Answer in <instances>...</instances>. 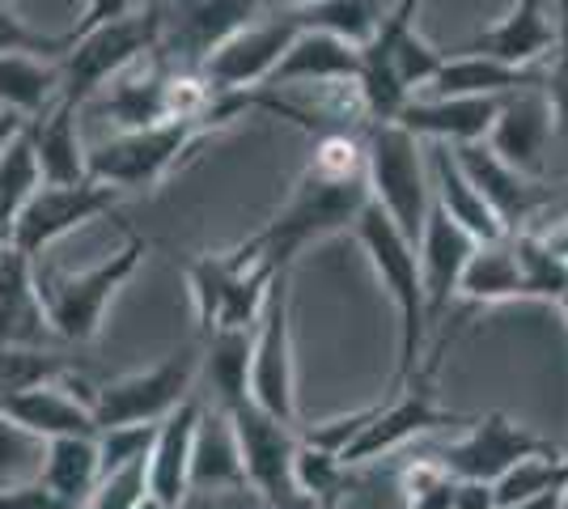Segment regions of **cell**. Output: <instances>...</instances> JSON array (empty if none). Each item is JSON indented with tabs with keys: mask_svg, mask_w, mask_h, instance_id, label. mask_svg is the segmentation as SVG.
<instances>
[{
	"mask_svg": "<svg viewBox=\"0 0 568 509\" xmlns=\"http://www.w3.org/2000/svg\"><path fill=\"white\" fill-rule=\"evenodd\" d=\"M225 416H230V429H234L246 492H255L267 509L284 506L297 492V485H293L297 425H284L276 416L260 413L255 404H237Z\"/></svg>",
	"mask_w": 568,
	"mask_h": 509,
	"instance_id": "cell-11",
	"label": "cell"
},
{
	"mask_svg": "<svg viewBox=\"0 0 568 509\" xmlns=\"http://www.w3.org/2000/svg\"><path fill=\"white\" fill-rule=\"evenodd\" d=\"M276 509H327V506H318L314 497H306V492H293L284 506H276Z\"/></svg>",
	"mask_w": 568,
	"mask_h": 509,
	"instance_id": "cell-49",
	"label": "cell"
},
{
	"mask_svg": "<svg viewBox=\"0 0 568 509\" xmlns=\"http://www.w3.org/2000/svg\"><path fill=\"white\" fill-rule=\"evenodd\" d=\"M94 390L77 369H69L51 387H30L0 395V416L18 425L34 441H55V437H98V420L90 413Z\"/></svg>",
	"mask_w": 568,
	"mask_h": 509,
	"instance_id": "cell-14",
	"label": "cell"
},
{
	"mask_svg": "<svg viewBox=\"0 0 568 509\" xmlns=\"http://www.w3.org/2000/svg\"><path fill=\"white\" fill-rule=\"evenodd\" d=\"M565 485L568 455L556 450V455H535V459L514 462L500 480H493V497H497V509H514L535 501V497H547V492H565Z\"/></svg>",
	"mask_w": 568,
	"mask_h": 509,
	"instance_id": "cell-37",
	"label": "cell"
},
{
	"mask_svg": "<svg viewBox=\"0 0 568 509\" xmlns=\"http://www.w3.org/2000/svg\"><path fill=\"white\" fill-rule=\"evenodd\" d=\"M420 4L425 0H395L374 30V39L361 48V73L353 90L369 123L399 120L403 106L416 94H425L446 64V55L416 30Z\"/></svg>",
	"mask_w": 568,
	"mask_h": 509,
	"instance_id": "cell-2",
	"label": "cell"
},
{
	"mask_svg": "<svg viewBox=\"0 0 568 509\" xmlns=\"http://www.w3.org/2000/svg\"><path fill=\"white\" fill-rule=\"evenodd\" d=\"M0 509H69L51 488H43L39 480H22V485L0 488Z\"/></svg>",
	"mask_w": 568,
	"mask_h": 509,
	"instance_id": "cell-45",
	"label": "cell"
},
{
	"mask_svg": "<svg viewBox=\"0 0 568 509\" xmlns=\"http://www.w3.org/2000/svg\"><path fill=\"white\" fill-rule=\"evenodd\" d=\"M263 4H276V9H284V13H302V9L318 4V0H263Z\"/></svg>",
	"mask_w": 568,
	"mask_h": 509,
	"instance_id": "cell-50",
	"label": "cell"
},
{
	"mask_svg": "<svg viewBox=\"0 0 568 509\" xmlns=\"http://www.w3.org/2000/svg\"><path fill=\"white\" fill-rule=\"evenodd\" d=\"M0 51H13V55H39V60H48V55H60L64 60V51H69V34L64 39H51L43 30H30V26L0 0Z\"/></svg>",
	"mask_w": 568,
	"mask_h": 509,
	"instance_id": "cell-44",
	"label": "cell"
},
{
	"mask_svg": "<svg viewBox=\"0 0 568 509\" xmlns=\"http://www.w3.org/2000/svg\"><path fill=\"white\" fill-rule=\"evenodd\" d=\"M144 255H149V238L132 234L102 264L85 267L77 276H39V297H43L51 336L64 344H90L102 332L106 306L115 302V293L141 272Z\"/></svg>",
	"mask_w": 568,
	"mask_h": 509,
	"instance_id": "cell-6",
	"label": "cell"
},
{
	"mask_svg": "<svg viewBox=\"0 0 568 509\" xmlns=\"http://www.w3.org/2000/svg\"><path fill=\"white\" fill-rule=\"evenodd\" d=\"M454 162L463 166L467 183L484 195V204L497 213V221L509 230V234L518 230V221H530V217H535V208L544 204V183L521 179L518 170L505 166V162H500L488 145L454 149Z\"/></svg>",
	"mask_w": 568,
	"mask_h": 509,
	"instance_id": "cell-23",
	"label": "cell"
},
{
	"mask_svg": "<svg viewBox=\"0 0 568 509\" xmlns=\"http://www.w3.org/2000/svg\"><path fill=\"white\" fill-rule=\"evenodd\" d=\"M356 73H361V48L335 39L327 30H306L302 26L263 90H281V85H356Z\"/></svg>",
	"mask_w": 568,
	"mask_h": 509,
	"instance_id": "cell-24",
	"label": "cell"
},
{
	"mask_svg": "<svg viewBox=\"0 0 568 509\" xmlns=\"http://www.w3.org/2000/svg\"><path fill=\"white\" fill-rule=\"evenodd\" d=\"M200 374L213 387V408L230 413L246 404V383H251V332H213L204 344Z\"/></svg>",
	"mask_w": 568,
	"mask_h": 509,
	"instance_id": "cell-32",
	"label": "cell"
},
{
	"mask_svg": "<svg viewBox=\"0 0 568 509\" xmlns=\"http://www.w3.org/2000/svg\"><path fill=\"white\" fill-rule=\"evenodd\" d=\"M136 509H170V506H162L158 497H149V492H144V497H141V506H136Z\"/></svg>",
	"mask_w": 568,
	"mask_h": 509,
	"instance_id": "cell-51",
	"label": "cell"
},
{
	"mask_svg": "<svg viewBox=\"0 0 568 509\" xmlns=\"http://www.w3.org/2000/svg\"><path fill=\"white\" fill-rule=\"evenodd\" d=\"M43 488H51L69 509H81L90 501V492L102 480V462H98V437H55L43 441V462L39 476Z\"/></svg>",
	"mask_w": 568,
	"mask_h": 509,
	"instance_id": "cell-29",
	"label": "cell"
},
{
	"mask_svg": "<svg viewBox=\"0 0 568 509\" xmlns=\"http://www.w3.org/2000/svg\"><path fill=\"white\" fill-rule=\"evenodd\" d=\"M428 179H433V204L446 213V217L467 230L475 243H497V238H509V230L497 221V213L484 204V195L467 183L463 166L454 162V149L433 145L428 149Z\"/></svg>",
	"mask_w": 568,
	"mask_h": 509,
	"instance_id": "cell-27",
	"label": "cell"
},
{
	"mask_svg": "<svg viewBox=\"0 0 568 509\" xmlns=\"http://www.w3.org/2000/svg\"><path fill=\"white\" fill-rule=\"evenodd\" d=\"M191 492L200 497H225V492H246L242 480V459H237V441L230 429V416L209 413L200 416L195 429V450H191Z\"/></svg>",
	"mask_w": 568,
	"mask_h": 509,
	"instance_id": "cell-28",
	"label": "cell"
},
{
	"mask_svg": "<svg viewBox=\"0 0 568 509\" xmlns=\"http://www.w3.org/2000/svg\"><path fill=\"white\" fill-rule=\"evenodd\" d=\"M565 509H568V485H565Z\"/></svg>",
	"mask_w": 568,
	"mask_h": 509,
	"instance_id": "cell-52",
	"label": "cell"
},
{
	"mask_svg": "<svg viewBox=\"0 0 568 509\" xmlns=\"http://www.w3.org/2000/svg\"><path fill=\"white\" fill-rule=\"evenodd\" d=\"M39 162L30 149V132L26 123L9 136V145H0V243H9V230L18 213L26 208V200L39 192Z\"/></svg>",
	"mask_w": 568,
	"mask_h": 509,
	"instance_id": "cell-33",
	"label": "cell"
},
{
	"mask_svg": "<svg viewBox=\"0 0 568 509\" xmlns=\"http://www.w3.org/2000/svg\"><path fill=\"white\" fill-rule=\"evenodd\" d=\"M132 9H136V0H90V4H85V13H81V22H77V30H72L69 39H81V34H90V30H98V26L119 22V18H128Z\"/></svg>",
	"mask_w": 568,
	"mask_h": 509,
	"instance_id": "cell-46",
	"label": "cell"
},
{
	"mask_svg": "<svg viewBox=\"0 0 568 509\" xmlns=\"http://www.w3.org/2000/svg\"><path fill=\"white\" fill-rule=\"evenodd\" d=\"M123 195L115 187H106V183H94V179H85V183H72V187H48V183H39V192L26 200V208L18 213L13 221V230H9V243L13 251H22L30 259H39L51 243H60L64 234L72 230H81V225H90L98 221L102 213H111Z\"/></svg>",
	"mask_w": 568,
	"mask_h": 509,
	"instance_id": "cell-12",
	"label": "cell"
},
{
	"mask_svg": "<svg viewBox=\"0 0 568 509\" xmlns=\"http://www.w3.org/2000/svg\"><path fill=\"white\" fill-rule=\"evenodd\" d=\"M361 145H365L369 204L382 208V217L416 246L428 221V208H433V179H428L425 145L412 132H403L399 123H369Z\"/></svg>",
	"mask_w": 568,
	"mask_h": 509,
	"instance_id": "cell-4",
	"label": "cell"
},
{
	"mask_svg": "<svg viewBox=\"0 0 568 509\" xmlns=\"http://www.w3.org/2000/svg\"><path fill=\"white\" fill-rule=\"evenodd\" d=\"M386 9H390L386 0H318V4H310L293 18L306 30H327V34L353 43V48H365L374 39L378 22L386 18Z\"/></svg>",
	"mask_w": 568,
	"mask_h": 509,
	"instance_id": "cell-36",
	"label": "cell"
},
{
	"mask_svg": "<svg viewBox=\"0 0 568 509\" xmlns=\"http://www.w3.org/2000/svg\"><path fill=\"white\" fill-rule=\"evenodd\" d=\"M433 374H437V365L416 369V378H412L407 387H399L390 399H382L378 416L361 429V437H356L353 446L339 455V462H344V467H356V462L382 459V455L399 450V446H407L412 437H420V434H433V429H454V425H471L475 416H458V413H450V408H442V404H437Z\"/></svg>",
	"mask_w": 568,
	"mask_h": 509,
	"instance_id": "cell-10",
	"label": "cell"
},
{
	"mask_svg": "<svg viewBox=\"0 0 568 509\" xmlns=\"http://www.w3.org/2000/svg\"><path fill=\"white\" fill-rule=\"evenodd\" d=\"M509 243H514V255H518L521 302H551L556 306L560 293L568 289V259L556 255L535 230H514Z\"/></svg>",
	"mask_w": 568,
	"mask_h": 509,
	"instance_id": "cell-34",
	"label": "cell"
},
{
	"mask_svg": "<svg viewBox=\"0 0 568 509\" xmlns=\"http://www.w3.org/2000/svg\"><path fill=\"white\" fill-rule=\"evenodd\" d=\"M475 238L467 230H458L437 204L428 208V221L416 243V264H420V289H425V318L428 327L442 323L446 306L458 297V276L471 259Z\"/></svg>",
	"mask_w": 568,
	"mask_h": 509,
	"instance_id": "cell-19",
	"label": "cell"
},
{
	"mask_svg": "<svg viewBox=\"0 0 568 509\" xmlns=\"http://www.w3.org/2000/svg\"><path fill=\"white\" fill-rule=\"evenodd\" d=\"M544 85V64L539 69H514V64H500L493 55H471V51H458L446 55L442 73L433 77L425 94L433 98H509L521 90H535Z\"/></svg>",
	"mask_w": 568,
	"mask_h": 509,
	"instance_id": "cell-26",
	"label": "cell"
},
{
	"mask_svg": "<svg viewBox=\"0 0 568 509\" xmlns=\"http://www.w3.org/2000/svg\"><path fill=\"white\" fill-rule=\"evenodd\" d=\"M399 485H403V501H407V509H450L454 485H458V480L428 455V459L407 462V471H403Z\"/></svg>",
	"mask_w": 568,
	"mask_h": 509,
	"instance_id": "cell-41",
	"label": "cell"
},
{
	"mask_svg": "<svg viewBox=\"0 0 568 509\" xmlns=\"http://www.w3.org/2000/svg\"><path fill=\"white\" fill-rule=\"evenodd\" d=\"M297 18H276V22H251L242 26L234 39H225L221 48L200 64L204 81L213 85L216 94H251L263 90L267 77L276 73L281 55L288 51V43L297 39Z\"/></svg>",
	"mask_w": 568,
	"mask_h": 509,
	"instance_id": "cell-15",
	"label": "cell"
},
{
	"mask_svg": "<svg viewBox=\"0 0 568 509\" xmlns=\"http://www.w3.org/2000/svg\"><path fill=\"white\" fill-rule=\"evenodd\" d=\"M556 48V13L547 9V0H518L497 26L479 30L471 43L458 51L471 55H493L500 64L514 69H539Z\"/></svg>",
	"mask_w": 568,
	"mask_h": 509,
	"instance_id": "cell-21",
	"label": "cell"
},
{
	"mask_svg": "<svg viewBox=\"0 0 568 509\" xmlns=\"http://www.w3.org/2000/svg\"><path fill=\"white\" fill-rule=\"evenodd\" d=\"M246 404L276 416L284 425H297V365H293V289L288 272H276L263 315L251 332V383Z\"/></svg>",
	"mask_w": 568,
	"mask_h": 509,
	"instance_id": "cell-9",
	"label": "cell"
},
{
	"mask_svg": "<svg viewBox=\"0 0 568 509\" xmlns=\"http://www.w3.org/2000/svg\"><path fill=\"white\" fill-rule=\"evenodd\" d=\"M200 362H204V344H187L179 353L162 357L149 369L111 378L94 390V413L98 429H119V425H158L166 420L183 399L195 395V378H200Z\"/></svg>",
	"mask_w": 568,
	"mask_h": 509,
	"instance_id": "cell-8",
	"label": "cell"
},
{
	"mask_svg": "<svg viewBox=\"0 0 568 509\" xmlns=\"http://www.w3.org/2000/svg\"><path fill=\"white\" fill-rule=\"evenodd\" d=\"M450 509H497L493 485H479V480H458V485H454Z\"/></svg>",
	"mask_w": 568,
	"mask_h": 509,
	"instance_id": "cell-47",
	"label": "cell"
},
{
	"mask_svg": "<svg viewBox=\"0 0 568 509\" xmlns=\"http://www.w3.org/2000/svg\"><path fill=\"white\" fill-rule=\"evenodd\" d=\"M500 102L505 98H433V94H416L407 106L399 111V128L412 132L420 145H446V149H463V145H484L488 132H493V120H497Z\"/></svg>",
	"mask_w": 568,
	"mask_h": 509,
	"instance_id": "cell-18",
	"label": "cell"
},
{
	"mask_svg": "<svg viewBox=\"0 0 568 509\" xmlns=\"http://www.w3.org/2000/svg\"><path fill=\"white\" fill-rule=\"evenodd\" d=\"M535 455H556V446L547 437L514 425L505 413H488V416H475L471 429L458 437V441H450L446 450H437L433 459L442 462L454 480L493 485L514 462L535 459Z\"/></svg>",
	"mask_w": 568,
	"mask_h": 509,
	"instance_id": "cell-13",
	"label": "cell"
},
{
	"mask_svg": "<svg viewBox=\"0 0 568 509\" xmlns=\"http://www.w3.org/2000/svg\"><path fill=\"white\" fill-rule=\"evenodd\" d=\"M458 297L471 306H500V302H521V272L518 255L509 238L497 243H475L471 259L458 276Z\"/></svg>",
	"mask_w": 568,
	"mask_h": 509,
	"instance_id": "cell-31",
	"label": "cell"
},
{
	"mask_svg": "<svg viewBox=\"0 0 568 509\" xmlns=\"http://www.w3.org/2000/svg\"><path fill=\"white\" fill-rule=\"evenodd\" d=\"M162 43V9H144V13H128L111 26H98L81 39H69V51L60 60V102L69 106H85L90 98L111 85L123 69L141 64L144 55H153Z\"/></svg>",
	"mask_w": 568,
	"mask_h": 509,
	"instance_id": "cell-7",
	"label": "cell"
},
{
	"mask_svg": "<svg viewBox=\"0 0 568 509\" xmlns=\"http://www.w3.org/2000/svg\"><path fill=\"white\" fill-rule=\"evenodd\" d=\"M60 60L0 51V106L18 120H39L60 102Z\"/></svg>",
	"mask_w": 568,
	"mask_h": 509,
	"instance_id": "cell-30",
	"label": "cell"
},
{
	"mask_svg": "<svg viewBox=\"0 0 568 509\" xmlns=\"http://www.w3.org/2000/svg\"><path fill=\"white\" fill-rule=\"evenodd\" d=\"M39 462H43V441H34L30 434H22L18 425H9L0 416V488L34 480Z\"/></svg>",
	"mask_w": 568,
	"mask_h": 509,
	"instance_id": "cell-43",
	"label": "cell"
},
{
	"mask_svg": "<svg viewBox=\"0 0 568 509\" xmlns=\"http://www.w3.org/2000/svg\"><path fill=\"white\" fill-rule=\"evenodd\" d=\"M484 145L493 149L509 170H518L521 179L539 183L547 174V153L556 145V120H551L544 85L505 98Z\"/></svg>",
	"mask_w": 568,
	"mask_h": 509,
	"instance_id": "cell-17",
	"label": "cell"
},
{
	"mask_svg": "<svg viewBox=\"0 0 568 509\" xmlns=\"http://www.w3.org/2000/svg\"><path fill=\"white\" fill-rule=\"evenodd\" d=\"M246 111H272V115H281V120L314 132V123H310L297 106H288V102H281V98L267 94V90L225 94L221 106H216L213 115H204V120H166V123L136 128V132H115L111 141H102L98 149H90V179L115 187L119 195L153 192V187L166 183L170 174H174V166H179L204 136L230 128V123H234L237 115H246Z\"/></svg>",
	"mask_w": 568,
	"mask_h": 509,
	"instance_id": "cell-1",
	"label": "cell"
},
{
	"mask_svg": "<svg viewBox=\"0 0 568 509\" xmlns=\"http://www.w3.org/2000/svg\"><path fill=\"white\" fill-rule=\"evenodd\" d=\"M242 264H246V255H242V246H234V251L200 255V259L187 267L191 302H195V323H200V336L204 339L216 332V318H221V306H225V293H230L234 276L242 272Z\"/></svg>",
	"mask_w": 568,
	"mask_h": 509,
	"instance_id": "cell-35",
	"label": "cell"
},
{
	"mask_svg": "<svg viewBox=\"0 0 568 509\" xmlns=\"http://www.w3.org/2000/svg\"><path fill=\"white\" fill-rule=\"evenodd\" d=\"M353 238L365 251V259H369L374 276L382 281V289H386L390 306H395V318H399V365H395V383H390V390H399L416 378L420 357H425V336H428L416 246L407 243L374 204L361 208V217L353 225Z\"/></svg>",
	"mask_w": 568,
	"mask_h": 509,
	"instance_id": "cell-3",
	"label": "cell"
},
{
	"mask_svg": "<svg viewBox=\"0 0 568 509\" xmlns=\"http://www.w3.org/2000/svg\"><path fill=\"white\" fill-rule=\"evenodd\" d=\"M200 416H204V404L191 395L166 420H158V434L149 446V462H144L149 497H158L170 509H183L191 497V450H195Z\"/></svg>",
	"mask_w": 568,
	"mask_h": 509,
	"instance_id": "cell-20",
	"label": "cell"
},
{
	"mask_svg": "<svg viewBox=\"0 0 568 509\" xmlns=\"http://www.w3.org/2000/svg\"><path fill=\"white\" fill-rule=\"evenodd\" d=\"M22 123L26 120H18V115H9V111H4V115H0V145H9V136H13Z\"/></svg>",
	"mask_w": 568,
	"mask_h": 509,
	"instance_id": "cell-48",
	"label": "cell"
},
{
	"mask_svg": "<svg viewBox=\"0 0 568 509\" xmlns=\"http://www.w3.org/2000/svg\"><path fill=\"white\" fill-rule=\"evenodd\" d=\"M365 204H369L365 179H318L306 170L281 213L255 234V243L272 267H288L310 243L353 230Z\"/></svg>",
	"mask_w": 568,
	"mask_h": 509,
	"instance_id": "cell-5",
	"label": "cell"
},
{
	"mask_svg": "<svg viewBox=\"0 0 568 509\" xmlns=\"http://www.w3.org/2000/svg\"><path fill=\"white\" fill-rule=\"evenodd\" d=\"M0 246H4V243H0Z\"/></svg>",
	"mask_w": 568,
	"mask_h": 509,
	"instance_id": "cell-53",
	"label": "cell"
},
{
	"mask_svg": "<svg viewBox=\"0 0 568 509\" xmlns=\"http://www.w3.org/2000/svg\"><path fill=\"white\" fill-rule=\"evenodd\" d=\"M72 365L48 348H0V395L30 387H51L69 374Z\"/></svg>",
	"mask_w": 568,
	"mask_h": 509,
	"instance_id": "cell-39",
	"label": "cell"
},
{
	"mask_svg": "<svg viewBox=\"0 0 568 509\" xmlns=\"http://www.w3.org/2000/svg\"><path fill=\"white\" fill-rule=\"evenodd\" d=\"M158 425H119V429H98V462H102V476L123 471L132 462L149 459V446H153Z\"/></svg>",
	"mask_w": 568,
	"mask_h": 509,
	"instance_id": "cell-42",
	"label": "cell"
},
{
	"mask_svg": "<svg viewBox=\"0 0 568 509\" xmlns=\"http://www.w3.org/2000/svg\"><path fill=\"white\" fill-rule=\"evenodd\" d=\"M293 485H297V492L314 497L318 506L335 509L353 480H348V467L335 459V455L314 450V446H306V441L297 437V455H293Z\"/></svg>",
	"mask_w": 568,
	"mask_h": 509,
	"instance_id": "cell-38",
	"label": "cell"
},
{
	"mask_svg": "<svg viewBox=\"0 0 568 509\" xmlns=\"http://www.w3.org/2000/svg\"><path fill=\"white\" fill-rule=\"evenodd\" d=\"M260 4L263 0H183L174 9V22L162 18L158 55H166L179 69H200L225 39L255 22Z\"/></svg>",
	"mask_w": 568,
	"mask_h": 509,
	"instance_id": "cell-16",
	"label": "cell"
},
{
	"mask_svg": "<svg viewBox=\"0 0 568 509\" xmlns=\"http://www.w3.org/2000/svg\"><path fill=\"white\" fill-rule=\"evenodd\" d=\"M26 132L39 162V179L48 187H72L90 179V153L77 136V106L55 102L39 120H26Z\"/></svg>",
	"mask_w": 568,
	"mask_h": 509,
	"instance_id": "cell-25",
	"label": "cell"
},
{
	"mask_svg": "<svg viewBox=\"0 0 568 509\" xmlns=\"http://www.w3.org/2000/svg\"><path fill=\"white\" fill-rule=\"evenodd\" d=\"M51 339L34 259L0 246V348H43Z\"/></svg>",
	"mask_w": 568,
	"mask_h": 509,
	"instance_id": "cell-22",
	"label": "cell"
},
{
	"mask_svg": "<svg viewBox=\"0 0 568 509\" xmlns=\"http://www.w3.org/2000/svg\"><path fill=\"white\" fill-rule=\"evenodd\" d=\"M544 64V94L556 120V141L568 149V0H556V48Z\"/></svg>",
	"mask_w": 568,
	"mask_h": 509,
	"instance_id": "cell-40",
	"label": "cell"
}]
</instances>
